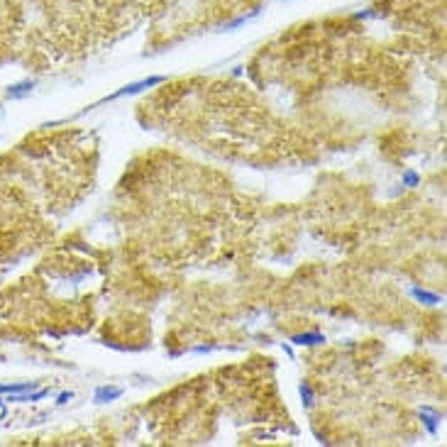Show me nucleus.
Returning a JSON list of instances; mask_svg holds the SVG:
<instances>
[{"mask_svg":"<svg viewBox=\"0 0 447 447\" xmlns=\"http://www.w3.org/2000/svg\"><path fill=\"white\" fill-rule=\"evenodd\" d=\"M32 86H35L32 81H22V83H15V86H10V88H8V95H10V98H20V95L30 93V91H32Z\"/></svg>","mask_w":447,"mask_h":447,"instance_id":"nucleus-1","label":"nucleus"},{"mask_svg":"<svg viewBox=\"0 0 447 447\" xmlns=\"http://www.w3.org/2000/svg\"><path fill=\"white\" fill-rule=\"evenodd\" d=\"M120 393H122V391H120V389H115V386H110V389H108V386H100V389L95 391V401H100V403H103V401L117 398Z\"/></svg>","mask_w":447,"mask_h":447,"instance_id":"nucleus-2","label":"nucleus"},{"mask_svg":"<svg viewBox=\"0 0 447 447\" xmlns=\"http://www.w3.org/2000/svg\"><path fill=\"white\" fill-rule=\"evenodd\" d=\"M406 181H408V184H415V181H418V176H415V174H406Z\"/></svg>","mask_w":447,"mask_h":447,"instance_id":"nucleus-7","label":"nucleus"},{"mask_svg":"<svg viewBox=\"0 0 447 447\" xmlns=\"http://www.w3.org/2000/svg\"><path fill=\"white\" fill-rule=\"evenodd\" d=\"M301 393H303L306 403H311V389H308V384H303V386H301Z\"/></svg>","mask_w":447,"mask_h":447,"instance_id":"nucleus-6","label":"nucleus"},{"mask_svg":"<svg viewBox=\"0 0 447 447\" xmlns=\"http://www.w3.org/2000/svg\"><path fill=\"white\" fill-rule=\"evenodd\" d=\"M293 342H298V345H318V342H325V337L316 335V333H306V335H296Z\"/></svg>","mask_w":447,"mask_h":447,"instance_id":"nucleus-4","label":"nucleus"},{"mask_svg":"<svg viewBox=\"0 0 447 447\" xmlns=\"http://www.w3.org/2000/svg\"><path fill=\"white\" fill-rule=\"evenodd\" d=\"M162 78L159 76H154V78H149V81H142V83H132L127 88H122V91H117V95H125V93H137V91H142L144 86H154V83H159Z\"/></svg>","mask_w":447,"mask_h":447,"instance_id":"nucleus-3","label":"nucleus"},{"mask_svg":"<svg viewBox=\"0 0 447 447\" xmlns=\"http://www.w3.org/2000/svg\"><path fill=\"white\" fill-rule=\"evenodd\" d=\"M413 296L418 298V301H423V303H437V296H435V293H428V291H423V288H413Z\"/></svg>","mask_w":447,"mask_h":447,"instance_id":"nucleus-5","label":"nucleus"}]
</instances>
